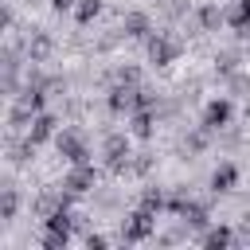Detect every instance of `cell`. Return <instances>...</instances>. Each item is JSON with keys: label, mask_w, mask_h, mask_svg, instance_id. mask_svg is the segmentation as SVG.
<instances>
[{"label": "cell", "mask_w": 250, "mask_h": 250, "mask_svg": "<svg viewBox=\"0 0 250 250\" xmlns=\"http://www.w3.org/2000/svg\"><path fill=\"white\" fill-rule=\"evenodd\" d=\"M20 105H27V109H31V113H39V109H43V94H39V90H31V86H27V90H23V98H20Z\"/></svg>", "instance_id": "7c38bea8"}, {"label": "cell", "mask_w": 250, "mask_h": 250, "mask_svg": "<svg viewBox=\"0 0 250 250\" xmlns=\"http://www.w3.org/2000/svg\"><path fill=\"white\" fill-rule=\"evenodd\" d=\"M148 55H152V62H172L176 59V47L156 35V39H148Z\"/></svg>", "instance_id": "ba28073f"}, {"label": "cell", "mask_w": 250, "mask_h": 250, "mask_svg": "<svg viewBox=\"0 0 250 250\" xmlns=\"http://www.w3.org/2000/svg\"><path fill=\"white\" fill-rule=\"evenodd\" d=\"M98 8H102L98 0H82V4H78V20H82V23H90V20L98 16Z\"/></svg>", "instance_id": "5bb4252c"}, {"label": "cell", "mask_w": 250, "mask_h": 250, "mask_svg": "<svg viewBox=\"0 0 250 250\" xmlns=\"http://www.w3.org/2000/svg\"><path fill=\"white\" fill-rule=\"evenodd\" d=\"M105 156H109L113 172H121V168H125V156H129V145H125V137H109V141H105Z\"/></svg>", "instance_id": "277c9868"}, {"label": "cell", "mask_w": 250, "mask_h": 250, "mask_svg": "<svg viewBox=\"0 0 250 250\" xmlns=\"http://www.w3.org/2000/svg\"><path fill=\"white\" fill-rule=\"evenodd\" d=\"M86 246H90V250H105V238H102V234H90Z\"/></svg>", "instance_id": "d6986e66"}, {"label": "cell", "mask_w": 250, "mask_h": 250, "mask_svg": "<svg viewBox=\"0 0 250 250\" xmlns=\"http://www.w3.org/2000/svg\"><path fill=\"white\" fill-rule=\"evenodd\" d=\"M227 117H230V102H211L207 113H203V125L207 129H219V125H227Z\"/></svg>", "instance_id": "8992f818"}, {"label": "cell", "mask_w": 250, "mask_h": 250, "mask_svg": "<svg viewBox=\"0 0 250 250\" xmlns=\"http://www.w3.org/2000/svg\"><path fill=\"white\" fill-rule=\"evenodd\" d=\"M16 203H20V199H16V191L8 188V191H4V207H0V215H4V219H12V215H16Z\"/></svg>", "instance_id": "2e32d148"}, {"label": "cell", "mask_w": 250, "mask_h": 250, "mask_svg": "<svg viewBox=\"0 0 250 250\" xmlns=\"http://www.w3.org/2000/svg\"><path fill=\"white\" fill-rule=\"evenodd\" d=\"M227 242H230V230H227V227H215V230L207 234V246H227Z\"/></svg>", "instance_id": "9a60e30c"}, {"label": "cell", "mask_w": 250, "mask_h": 250, "mask_svg": "<svg viewBox=\"0 0 250 250\" xmlns=\"http://www.w3.org/2000/svg\"><path fill=\"white\" fill-rule=\"evenodd\" d=\"M51 4H55V12H66V8L74 4V0H51Z\"/></svg>", "instance_id": "ffe728a7"}, {"label": "cell", "mask_w": 250, "mask_h": 250, "mask_svg": "<svg viewBox=\"0 0 250 250\" xmlns=\"http://www.w3.org/2000/svg\"><path fill=\"white\" fill-rule=\"evenodd\" d=\"M234 180H238V172L230 168V164H223L215 176H211V184H215V191H230L234 188Z\"/></svg>", "instance_id": "9c48e42d"}, {"label": "cell", "mask_w": 250, "mask_h": 250, "mask_svg": "<svg viewBox=\"0 0 250 250\" xmlns=\"http://www.w3.org/2000/svg\"><path fill=\"white\" fill-rule=\"evenodd\" d=\"M55 145H59V152H62L70 164H86V145H82L74 133H59V137H55Z\"/></svg>", "instance_id": "7a4b0ae2"}, {"label": "cell", "mask_w": 250, "mask_h": 250, "mask_svg": "<svg viewBox=\"0 0 250 250\" xmlns=\"http://www.w3.org/2000/svg\"><path fill=\"white\" fill-rule=\"evenodd\" d=\"M66 238H70L66 230H51V227H47V234H43V246H47V250H59V246H66Z\"/></svg>", "instance_id": "4fadbf2b"}, {"label": "cell", "mask_w": 250, "mask_h": 250, "mask_svg": "<svg viewBox=\"0 0 250 250\" xmlns=\"http://www.w3.org/2000/svg\"><path fill=\"white\" fill-rule=\"evenodd\" d=\"M137 98H141V90H133V86H117V90L109 94V105H113V109H137Z\"/></svg>", "instance_id": "5b68a950"}, {"label": "cell", "mask_w": 250, "mask_h": 250, "mask_svg": "<svg viewBox=\"0 0 250 250\" xmlns=\"http://www.w3.org/2000/svg\"><path fill=\"white\" fill-rule=\"evenodd\" d=\"M90 188H94V168L74 164L70 176H66V191H70V195H82V191H90Z\"/></svg>", "instance_id": "3957f363"}, {"label": "cell", "mask_w": 250, "mask_h": 250, "mask_svg": "<svg viewBox=\"0 0 250 250\" xmlns=\"http://www.w3.org/2000/svg\"><path fill=\"white\" fill-rule=\"evenodd\" d=\"M47 137H55V117H51V113H39V117L31 121V137H27V141L39 145V141H47Z\"/></svg>", "instance_id": "52a82bcc"}, {"label": "cell", "mask_w": 250, "mask_h": 250, "mask_svg": "<svg viewBox=\"0 0 250 250\" xmlns=\"http://www.w3.org/2000/svg\"><path fill=\"white\" fill-rule=\"evenodd\" d=\"M125 31H129V35H145V31H148V20H145L141 12H133V16H125Z\"/></svg>", "instance_id": "8fae6325"}, {"label": "cell", "mask_w": 250, "mask_h": 250, "mask_svg": "<svg viewBox=\"0 0 250 250\" xmlns=\"http://www.w3.org/2000/svg\"><path fill=\"white\" fill-rule=\"evenodd\" d=\"M121 234H125L129 242H141V238H148V234H152V211H148V207H141L137 215H129V223L121 227Z\"/></svg>", "instance_id": "6da1fadb"}, {"label": "cell", "mask_w": 250, "mask_h": 250, "mask_svg": "<svg viewBox=\"0 0 250 250\" xmlns=\"http://www.w3.org/2000/svg\"><path fill=\"white\" fill-rule=\"evenodd\" d=\"M219 20H223V16H219V12H215V8H207V12H203V23H207V27H215V23H219Z\"/></svg>", "instance_id": "ac0fdd59"}, {"label": "cell", "mask_w": 250, "mask_h": 250, "mask_svg": "<svg viewBox=\"0 0 250 250\" xmlns=\"http://www.w3.org/2000/svg\"><path fill=\"white\" fill-rule=\"evenodd\" d=\"M133 133H137V137H148V133H152V113H148V109H137V113H133Z\"/></svg>", "instance_id": "30bf717a"}, {"label": "cell", "mask_w": 250, "mask_h": 250, "mask_svg": "<svg viewBox=\"0 0 250 250\" xmlns=\"http://www.w3.org/2000/svg\"><path fill=\"white\" fill-rule=\"evenodd\" d=\"M141 203H145L148 211H160V207H164V195H160V191H145V199H141Z\"/></svg>", "instance_id": "e0dca14e"}]
</instances>
